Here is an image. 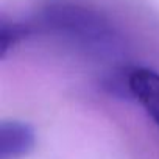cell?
Listing matches in <instances>:
<instances>
[{"instance_id":"7a4b0ae2","label":"cell","mask_w":159,"mask_h":159,"mask_svg":"<svg viewBox=\"0 0 159 159\" xmlns=\"http://www.w3.org/2000/svg\"><path fill=\"white\" fill-rule=\"evenodd\" d=\"M126 88L159 128V72L136 67L128 72Z\"/></svg>"},{"instance_id":"3957f363","label":"cell","mask_w":159,"mask_h":159,"mask_svg":"<svg viewBox=\"0 0 159 159\" xmlns=\"http://www.w3.org/2000/svg\"><path fill=\"white\" fill-rule=\"evenodd\" d=\"M36 143V136L28 123L5 120L0 125V159H22Z\"/></svg>"},{"instance_id":"6da1fadb","label":"cell","mask_w":159,"mask_h":159,"mask_svg":"<svg viewBox=\"0 0 159 159\" xmlns=\"http://www.w3.org/2000/svg\"><path fill=\"white\" fill-rule=\"evenodd\" d=\"M44 25L88 48H106L114 44V30L102 14L80 5H53L44 11Z\"/></svg>"},{"instance_id":"277c9868","label":"cell","mask_w":159,"mask_h":159,"mask_svg":"<svg viewBox=\"0 0 159 159\" xmlns=\"http://www.w3.org/2000/svg\"><path fill=\"white\" fill-rule=\"evenodd\" d=\"M24 34H25V30H24L20 25H16V24H13L11 27L3 25L2 33H0V44H2V53L5 55L8 48L14 47V45L22 39V36H24Z\"/></svg>"}]
</instances>
